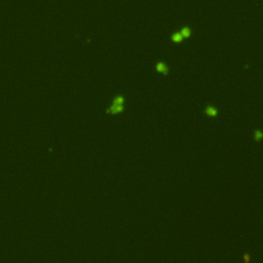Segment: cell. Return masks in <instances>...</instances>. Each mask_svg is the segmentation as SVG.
Returning <instances> with one entry per match:
<instances>
[{
    "mask_svg": "<svg viewBox=\"0 0 263 263\" xmlns=\"http://www.w3.org/2000/svg\"><path fill=\"white\" fill-rule=\"evenodd\" d=\"M123 105H116V104H112V106L107 110V113H111V114H117L120 113L123 111Z\"/></svg>",
    "mask_w": 263,
    "mask_h": 263,
    "instance_id": "1",
    "label": "cell"
},
{
    "mask_svg": "<svg viewBox=\"0 0 263 263\" xmlns=\"http://www.w3.org/2000/svg\"><path fill=\"white\" fill-rule=\"evenodd\" d=\"M204 113H206V115L208 116H211V117H216V116L218 115V110L215 108V107L213 106H206V109H204Z\"/></svg>",
    "mask_w": 263,
    "mask_h": 263,
    "instance_id": "2",
    "label": "cell"
},
{
    "mask_svg": "<svg viewBox=\"0 0 263 263\" xmlns=\"http://www.w3.org/2000/svg\"><path fill=\"white\" fill-rule=\"evenodd\" d=\"M156 70L158 72H160V73L165 74H165L169 73V69H167V67L163 63H158V64H157V65H156Z\"/></svg>",
    "mask_w": 263,
    "mask_h": 263,
    "instance_id": "3",
    "label": "cell"
},
{
    "mask_svg": "<svg viewBox=\"0 0 263 263\" xmlns=\"http://www.w3.org/2000/svg\"><path fill=\"white\" fill-rule=\"evenodd\" d=\"M253 137H254V140L255 141H261V140L263 139V132L260 130H256L254 132V135H253Z\"/></svg>",
    "mask_w": 263,
    "mask_h": 263,
    "instance_id": "4",
    "label": "cell"
},
{
    "mask_svg": "<svg viewBox=\"0 0 263 263\" xmlns=\"http://www.w3.org/2000/svg\"><path fill=\"white\" fill-rule=\"evenodd\" d=\"M124 103V98L122 96H117L114 98L113 103L112 104H116V105H123Z\"/></svg>",
    "mask_w": 263,
    "mask_h": 263,
    "instance_id": "5",
    "label": "cell"
},
{
    "mask_svg": "<svg viewBox=\"0 0 263 263\" xmlns=\"http://www.w3.org/2000/svg\"><path fill=\"white\" fill-rule=\"evenodd\" d=\"M180 34L182 37H185V38H186V37H188L190 35V30L188 28H184V29H182Z\"/></svg>",
    "mask_w": 263,
    "mask_h": 263,
    "instance_id": "6",
    "label": "cell"
},
{
    "mask_svg": "<svg viewBox=\"0 0 263 263\" xmlns=\"http://www.w3.org/2000/svg\"><path fill=\"white\" fill-rule=\"evenodd\" d=\"M182 38H183V37L181 36L180 33H177V34L173 35V37H172L173 41H175V42H180L181 40H182Z\"/></svg>",
    "mask_w": 263,
    "mask_h": 263,
    "instance_id": "7",
    "label": "cell"
}]
</instances>
